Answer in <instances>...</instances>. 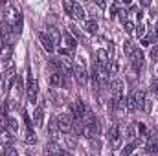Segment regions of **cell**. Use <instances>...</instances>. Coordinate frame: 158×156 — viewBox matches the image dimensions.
Instances as JSON below:
<instances>
[{
  "label": "cell",
  "mask_w": 158,
  "mask_h": 156,
  "mask_svg": "<svg viewBox=\"0 0 158 156\" xmlns=\"http://www.w3.org/2000/svg\"><path fill=\"white\" fill-rule=\"evenodd\" d=\"M63 42H64V48H66V50H70V51H74V50H76V46H77V40L74 39L68 31H64V33H63Z\"/></svg>",
  "instance_id": "obj_14"
},
{
  "label": "cell",
  "mask_w": 158,
  "mask_h": 156,
  "mask_svg": "<svg viewBox=\"0 0 158 156\" xmlns=\"http://www.w3.org/2000/svg\"><path fill=\"white\" fill-rule=\"evenodd\" d=\"M155 35L158 37V22H156V26H155Z\"/></svg>",
  "instance_id": "obj_52"
},
{
  "label": "cell",
  "mask_w": 158,
  "mask_h": 156,
  "mask_svg": "<svg viewBox=\"0 0 158 156\" xmlns=\"http://www.w3.org/2000/svg\"><path fill=\"white\" fill-rule=\"evenodd\" d=\"M96 57H98V68H101V70H107L109 68V53L105 51V50H98V53H96Z\"/></svg>",
  "instance_id": "obj_11"
},
{
  "label": "cell",
  "mask_w": 158,
  "mask_h": 156,
  "mask_svg": "<svg viewBox=\"0 0 158 156\" xmlns=\"http://www.w3.org/2000/svg\"><path fill=\"white\" fill-rule=\"evenodd\" d=\"M151 90H153V94H158V79L156 77L151 79Z\"/></svg>",
  "instance_id": "obj_42"
},
{
  "label": "cell",
  "mask_w": 158,
  "mask_h": 156,
  "mask_svg": "<svg viewBox=\"0 0 158 156\" xmlns=\"http://www.w3.org/2000/svg\"><path fill=\"white\" fill-rule=\"evenodd\" d=\"M119 20H121V22H123V24H125V22H127V15H129V11H127V9H125V7H121V9H119Z\"/></svg>",
  "instance_id": "obj_40"
},
{
  "label": "cell",
  "mask_w": 158,
  "mask_h": 156,
  "mask_svg": "<svg viewBox=\"0 0 158 156\" xmlns=\"http://www.w3.org/2000/svg\"><path fill=\"white\" fill-rule=\"evenodd\" d=\"M59 156H74V154H72V153H68V151H63V149H61Z\"/></svg>",
  "instance_id": "obj_49"
},
{
  "label": "cell",
  "mask_w": 158,
  "mask_h": 156,
  "mask_svg": "<svg viewBox=\"0 0 158 156\" xmlns=\"http://www.w3.org/2000/svg\"><path fill=\"white\" fill-rule=\"evenodd\" d=\"M96 4H98V6H99V7H105V6H107V4H105V2H103V0H98V2H96Z\"/></svg>",
  "instance_id": "obj_50"
},
{
  "label": "cell",
  "mask_w": 158,
  "mask_h": 156,
  "mask_svg": "<svg viewBox=\"0 0 158 156\" xmlns=\"http://www.w3.org/2000/svg\"><path fill=\"white\" fill-rule=\"evenodd\" d=\"M2 79H4V86H2V88H4V92H7V90L11 88L13 81L17 79V76H15V66H13V64H9V68L6 70V76Z\"/></svg>",
  "instance_id": "obj_7"
},
{
  "label": "cell",
  "mask_w": 158,
  "mask_h": 156,
  "mask_svg": "<svg viewBox=\"0 0 158 156\" xmlns=\"http://www.w3.org/2000/svg\"><path fill=\"white\" fill-rule=\"evenodd\" d=\"M48 37L52 39V42H53V44H59V42H61V39H63V35L57 31V28H50V30H48Z\"/></svg>",
  "instance_id": "obj_21"
},
{
  "label": "cell",
  "mask_w": 158,
  "mask_h": 156,
  "mask_svg": "<svg viewBox=\"0 0 158 156\" xmlns=\"http://www.w3.org/2000/svg\"><path fill=\"white\" fill-rule=\"evenodd\" d=\"M42 117H44V109H42V107H37V109H35V112H33L35 127H40V125H42Z\"/></svg>",
  "instance_id": "obj_20"
},
{
  "label": "cell",
  "mask_w": 158,
  "mask_h": 156,
  "mask_svg": "<svg viewBox=\"0 0 158 156\" xmlns=\"http://www.w3.org/2000/svg\"><path fill=\"white\" fill-rule=\"evenodd\" d=\"M39 40H40V44H42V48H44L48 53H52V51L55 50V44L52 42V39H50V37H48V33L39 31Z\"/></svg>",
  "instance_id": "obj_10"
},
{
  "label": "cell",
  "mask_w": 158,
  "mask_h": 156,
  "mask_svg": "<svg viewBox=\"0 0 158 156\" xmlns=\"http://www.w3.org/2000/svg\"><path fill=\"white\" fill-rule=\"evenodd\" d=\"M48 83H50L53 88H59V86L63 84V74H61V72H52V74L48 76Z\"/></svg>",
  "instance_id": "obj_16"
},
{
  "label": "cell",
  "mask_w": 158,
  "mask_h": 156,
  "mask_svg": "<svg viewBox=\"0 0 158 156\" xmlns=\"http://www.w3.org/2000/svg\"><path fill=\"white\" fill-rule=\"evenodd\" d=\"M125 109H127L129 112H134V110H136V103H134V97H132V96H129V97L125 99Z\"/></svg>",
  "instance_id": "obj_26"
},
{
  "label": "cell",
  "mask_w": 158,
  "mask_h": 156,
  "mask_svg": "<svg viewBox=\"0 0 158 156\" xmlns=\"http://www.w3.org/2000/svg\"><path fill=\"white\" fill-rule=\"evenodd\" d=\"M155 40V35L153 33H149V35H145L143 39H142V46H151V42Z\"/></svg>",
  "instance_id": "obj_36"
},
{
  "label": "cell",
  "mask_w": 158,
  "mask_h": 156,
  "mask_svg": "<svg viewBox=\"0 0 158 156\" xmlns=\"http://www.w3.org/2000/svg\"><path fill=\"white\" fill-rule=\"evenodd\" d=\"M138 130H140V134H142V136H145V134H147V129H145V125H143V123H140V125H138Z\"/></svg>",
  "instance_id": "obj_46"
},
{
  "label": "cell",
  "mask_w": 158,
  "mask_h": 156,
  "mask_svg": "<svg viewBox=\"0 0 158 156\" xmlns=\"http://www.w3.org/2000/svg\"><path fill=\"white\" fill-rule=\"evenodd\" d=\"M99 147H101V145H99V142L94 138V140H92V149H94V151H99Z\"/></svg>",
  "instance_id": "obj_48"
},
{
  "label": "cell",
  "mask_w": 158,
  "mask_h": 156,
  "mask_svg": "<svg viewBox=\"0 0 158 156\" xmlns=\"http://www.w3.org/2000/svg\"><path fill=\"white\" fill-rule=\"evenodd\" d=\"M19 129V123L15 117H7V132H17Z\"/></svg>",
  "instance_id": "obj_27"
},
{
  "label": "cell",
  "mask_w": 158,
  "mask_h": 156,
  "mask_svg": "<svg viewBox=\"0 0 158 156\" xmlns=\"http://www.w3.org/2000/svg\"><path fill=\"white\" fill-rule=\"evenodd\" d=\"M145 151H147L149 154H156V153H158V142H156V134H155V129H153V130H149V140H147Z\"/></svg>",
  "instance_id": "obj_8"
},
{
  "label": "cell",
  "mask_w": 158,
  "mask_h": 156,
  "mask_svg": "<svg viewBox=\"0 0 158 156\" xmlns=\"http://www.w3.org/2000/svg\"><path fill=\"white\" fill-rule=\"evenodd\" d=\"M118 63H116V61H110V64H109V68H107V72H109V74H112V76H114V74H118Z\"/></svg>",
  "instance_id": "obj_34"
},
{
  "label": "cell",
  "mask_w": 158,
  "mask_h": 156,
  "mask_svg": "<svg viewBox=\"0 0 158 156\" xmlns=\"http://www.w3.org/2000/svg\"><path fill=\"white\" fill-rule=\"evenodd\" d=\"M2 142L11 143V142H13V136H11V134H7V130H6V132H2Z\"/></svg>",
  "instance_id": "obj_44"
},
{
  "label": "cell",
  "mask_w": 158,
  "mask_h": 156,
  "mask_svg": "<svg viewBox=\"0 0 158 156\" xmlns=\"http://www.w3.org/2000/svg\"><path fill=\"white\" fill-rule=\"evenodd\" d=\"M134 130H136V127H134V125H129V127H127V134H125V136H127L129 140H132V138H134V134H136Z\"/></svg>",
  "instance_id": "obj_39"
},
{
  "label": "cell",
  "mask_w": 158,
  "mask_h": 156,
  "mask_svg": "<svg viewBox=\"0 0 158 156\" xmlns=\"http://www.w3.org/2000/svg\"><path fill=\"white\" fill-rule=\"evenodd\" d=\"M44 153H46V156H59L61 149H59L57 142H52V140H48V143H46V149H44Z\"/></svg>",
  "instance_id": "obj_15"
},
{
  "label": "cell",
  "mask_w": 158,
  "mask_h": 156,
  "mask_svg": "<svg viewBox=\"0 0 158 156\" xmlns=\"http://www.w3.org/2000/svg\"><path fill=\"white\" fill-rule=\"evenodd\" d=\"M136 147H138V142H136V140H132L131 143H127V145H125V149L121 151V154H119V156H131V153H132Z\"/></svg>",
  "instance_id": "obj_25"
},
{
  "label": "cell",
  "mask_w": 158,
  "mask_h": 156,
  "mask_svg": "<svg viewBox=\"0 0 158 156\" xmlns=\"http://www.w3.org/2000/svg\"><path fill=\"white\" fill-rule=\"evenodd\" d=\"M11 33H13V24H9L7 20H2V26H0V37H2V40H4V44H7V46H9Z\"/></svg>",
  "instance_id": "obj_6"
},
{
  "label": "cell",
  "mask_w": 158,
  "mask_h": 156,
  "mask_svg": "<svg viewBox=\"0 0 158 156\" xmlns=\"http://www.w3.org/2000/svg\"><path fill=\"white\" fill-rule=\"evenodd\" d=\"M72 18H76V20H83L86 15H85V7L83 6H79L77 2H74V9H72V15H70Z\"/></svg>",
  "instance_id": "obj_17"
},
{
  "label": "cell",
  "mask_w": 158,
  "mask_h": 156,
  "mask_svg": "<svg viewBox=\"0 0 158 156\" xmlns=\"http://www.w3.org/2000/svg\"><path fill=\"white\" fill-rule=\"evenodd\" d=\"M131 61H132V68H134L136 72H140V70L143 68V51L136 48V51L132 53V57H131Z\"/></svg>",
  "instance_id": "obj_9"
},
{
  "label": "cell",
  "mask_w": 158,
  "mask_h": 156,
  "mask_svg": "<svg viewBox=\"0 0 158 156\" xmlns=\"http://www.w3.org/2000/svg\"><path fill=\"white\" fill-rule=\"evenodd\" d=\"M64 142L68 143L70 149H76V145H77V142H76V138H74L72 134H64Z\"/></svg>",
  "instance_id": "obj_30"
},
{
  "label": "cell",
  "mask_w": 158,
  "mask_h": 156,
  "mask_svg": "<svg viewBox=\"0 0 158 156\" xmlns=\"http://www.w3.org/2000/svg\"><path fill=\"white\" fill-rule=\"evenodd\" d=\"M85 31L90 33V35L98 33V22H96V20H86V22H85Z\"/></svg>",
  "instance_id": "obj_22"
},
{
  "label": "cell",
  "mask_w": 158,
  "mask_h": 156,
  "mask_svg": "<svg viewBox=\"0 0 158 156\" xmlns=\"http://www.w3.org/2000/svg\"><path fill=\"white\" fill-rule=\"evenodd\" d=\"M0 83H2V76H0Z\"/></svg>",
  "instance_id": "obj_53"
},
{
  "label": "cell",
  "mask_w": 158,
  "mask_h": 156,
  "mask_svg": "<svg viewBox=\"0 0 158 156\" xmlns=\"http://www.w3.org/2000/svg\"><path fill=\"white\" fill-rule=\"evenodd\" d=\"M9 57H11V46H7V44H4L2 46V50H0V61H9Z\"/></svg>",
  "instance_id": "obj_24"
},
{
  "label": "cell",
  "mask_w": 158,
  "mask_h": 156,
  "mask_svg": "<svg viewBox=\"0 0 158 156\" xmlns=\"http://www.w3.org/2000/svg\"><path fill=\"white\" fill-rule=\"evenodd\" d=\"M85 114H86V107H85V103H83V101H76V103L72 105V117H74L76 121H83Z\"/></svg>",
  "instance_id": "obj_5"
},
{
  "label": "cell",
  "mask_w": 158,
  "mask_h": 156,
  "mask_svg": "<svg viewBox=\"0 0 158 156\" xmlns=\"http://www.w3.org/2000/svg\"><path fill=\"white\" fill-rule=\"evenodd\" d=\"M24 121H26V127H28V134H31L33 132V123H31V117L28 112H24Z\"/></svg>",
  "instance_id": "obj_31"
},
{
  "label": "cell",
  "mask_w": 158,
  "mask_h": 156,
  "mask_svg": "<svg viewBox=\"0 0 158 156\" xmlns=\"http://www.w3.org/2000/svg\"><path fill=\"white\" fill-rule=\"evenodd\" d=\"M74 76H76L79 84H85V83H86V70H85L83 63H79V64L74 66Z\"/></svg>",
  "instance_id": "obj_12"
},
{
  "label": "cell",
  "mask_w": 158,
  "mask_h": 156,
  "mask_svg": "<svg viewBox=\"0 0 158 156\" xmlns=\"http://www.w3.org/2000/svg\"><path fill=\"white\" fill-rule=\"evenodd\" d=\"M109 142L114 149H118L121 145V132H119V125H112V129L109 130Z\"/></svg>",
  "instance_id": "obj_4"
},
{
  "label": "cell",
  "mask_w": 158,
  "mask_h": 156,
  "mask_svg": "<svg viewBox=\"0 0 158 156\" xmlns=\"http://www.w3.org/2000/svg\"><path fill=\"white\" fill-rule=\"evenodd\" d=\"M110 92H112V101L118 105V101L121 99V92H123V81L121 79H114L110 83Z\"/></svg>",
  "instance_id": "obj_3"
},
{
  "label": "cell",
  "mask_w": 158,
  "mask_h": 156,
  "mask_svg": "<svg viewBox=\"0 0 158 156\" xmlns=\"http://www.w3.org/2000/svg\"><path fill=\"white\" fill-rule=\"evenodd\" d=\"M123 7V4L121 2H114L112 6H110V11H109V17H114V15H118L119 13V9Z\"/></svg>",
  "instance_id": "obj_29"
},
{
  "label": "cell",
  "mask_w": 158,
  "mask_h": 156,
  "mask_svg": "<svg viewBox=\"0 0 158 156\" xmlns=\"http://www.w3.org/2000/svg\"><path fill=\"white\" fill-rule=\"evenodd\" d=\"M22 26H24V20H22V15L20 13H17L15 15V20H13V31L19 35L20 31H22Z\"/></svg>",
  "instance_id": "obj_19"
},
{
  "label": "cell",
  "mask_w": 158,
  "mask_h": 156,
  "mask_svg": "<svg viewBox=\"0 0 158 156\" xmlns=\"http://www.w3.org/2000/svg\"><path fill=\"white\" fill-rule=\"evenodd\" d=\"M50 97L53 99V105H55V107H61V105H63V99H61L55 92H50Z\"/></svg>",
  "instance_id": "obj_35"
},
{
  "label": "cell",
  "mask_w": 158,
  "mask_h": 156,
  "mask_svg": "<svg viewBox=\"0 0 158 156\" xmlns=\"http://www.w3.org/2000/svg\"><path fill=\"white\" fill-rule=\"evenodd\" d=\"M134 156H138V154H134Z\"/></svg>",
  "instance_id": "obj_54"
},
{
  "label": "cell",
  "mask_w": 158,
  "mask_h": 156,
  "mask_svg": "<svg viewBox=\"0 0 158 156\" xmlns=\"http://www.w3.org/2000/svg\"><path fill=\"white\" fill-rule=\"evenodd\" d=\"M134 97V103H136V109H143V103H145V92L143 90H136L132 94Z\"/></svg>",
  "instance_id": "obj_18"
},
{
  "label": "cell",
  "mask_w": 158,
  "mask_h": 156,
  "mask_svg": "<svg viewBox=\"0 0 158 156\" xmlns=\"http://www.w3.org/2000/svg\"><path fill=\"white\" fill-rule=\"evenodd\" d=\"M134 51H136V46H134L131 40H125V42H123V53H125L127 57H132Z\"/></svg>",
  "instance_id": "obj_23"
},
{
  "label": "cell",
  "mask_w": 158,
  "mask_h": 156,
  "mask_svg": "<svg viewBox=\"0 0 158 156\" xmlns=\"http://www.w3.org/2000/svg\"><path fill=\"white\" fill-rule=\"evenodd\" d=\"M4 156H19V153H17V149H15V147L7 145V147H6V151H4Z\"/></svg>",
  "instance_id": "obj_37"
},
{
  "label": "cell",
  "mask_w": 158,
  "mask_h": 156,
  "mask_svg": "<svg viewBox=\"0 0 158 156\" xmlns=\"http://www.w3.org/2000/svg\"><path fill=\"white\" fill-rule=\"evenodd\" d=\"M48 66H52L55 72H61V68H63V61H59V59H50Z\"/></svg>",
  "instance_id": "obj_28"
},
{
  "label": "cell",
  "mask_w": 158,
  "mask_h": 156,
  "mask_svg": "<svg viewBox=\"0 0 158 156\" xmlns=\"http://www.w3.org/2000/svg\"><path fill=\"white\" fill-rule=\"evenodd\" d=\"M2 7H6V4H4V2H0V17H2Z\"/></svg>",
  "instance_id": "obj_51"
},
{
  "label": "cell",
  "mask_w": 158,
  "mask_h": 156,
  "mask_svg": "<svg viewBox=\"0 0 158 156\" xmlns=\"http://www.w3.org/2000/svg\"><path fill=\"white\" fill-rule=\"evenodd\" d=\"M72 125H74V121H72V116H70V114H61V116H57V127H59L61 132L70 134V132H72Z\"/></svg>",
  "instance_id": "obj_1"
},
{
  "label": "cell",
  "mask_w": 158,
  "mask_h": 156,
  "mask_svg": "<svg viewBox=\"0 0 158 156\" xmlns=\"http://www.w3.org/2000/svg\"><path fill=\"white\" fill-rule=\"evenodd\" d=\"M149 57H151V61H153V63H158V44H153Z\"/></svg>",
  "instance_id": "obj_32"
},
{
  "label": "cell",
  "mask_w": 158,
  "mask_h": 156,
  "mask_svg": "<svg viewBox=\"0 0 158 156\" xmlns=\"http://www.w3.org/2000/svg\"><path fill=\"white\" fill-rule=\"evenodd\" d=\"M26 143H28V145H35V143H37V136H35V132H31V134L26 136Z\"/></svg>",
  "instance_id": "obj_38"
},
{
  "label": "cell",
  "mask_w": 158,
  "mask_h": 156,
  "mask_svg": "<svg viewBox=\"0 0 158 156\" xmlns=\"http://www.w3.org/2000/svg\"><path fill=\"white\" fill-rule=\"evenodd\" d=\"M57 51H59V55H64V57H70V55H72V51L66 50V48H59Z\"/></svg>",
  "instance_id": "obj_45"
},
{
  "label": "cell",
  "mask_w": 158,
  "mask_h": 156,
  "mask_svg": "<svg viewBox=\"0 0 158 156\" xmlns=\"http://www.w3.org/2000/svg\"><path fill=\"white\" fill-rule=\"evenodd\" d=\"M63 9H64L68 15H72V9H74V2H70V0H64V2H63Z\"/></svg>",
  "instance_id": "obj_33"
},
{
  "label": "cell",
  "mask_w": 158,
  "mask_h": 156,
  "mask_svg": "<svg viewBox=\"0 0 158 156\" xmlns=\"http://www.w3.org/2000/svg\"><path fill=\"white\" fill-rule=\"evenodd\" d=\"M123 28H125V31H127V33H134V30H136V28H134V24H132V22H129V20L123 24Z\"/></svg>",
  "instance_id": "obj_41"
},
{
  "label": "cell",
  "mask_w": 158,
  "mask_h": 156,
  "mask_svg": "<svg viewBox=\"0 0 158 156\" xmlns=\"http://www.w3.org/2000/svg\"><path fill=\"white\" fill-rule=\"evenodd\" d=\"M143 110H145V112H151V101H149V99H145V103H143Z\"/></svg>",
  "instance_id": "obj_47"
},
{
  "label": "cell",
  "mask_w": 158,
  "mask_h": 156,
  "mask_svg": "<svg viewBox=\"0 0 158 156\" xmlns=\"http://www.w3.org/2000/svg\"><path fill=\"white\" fill-rule=\"evenodd\" d=\"M59 127H57V119H52L50 121V127H48V138L52 140V142H57L59 140Z\"/></svg>",
  "instance_id": "obj_13"
},
{
  "label": "cell",
  "mask_w": 158,
  "mask_h": 156,
  "mask_svg": "<svg viewBox=\"0 0 158 156\" xmlns=\"http://www.w3.org/2000/svg\"><path fill=\"white\" fill-rule=\"evenodd\" d=\"M37 94H39V84H37V81L35 77L30 74L28 76V99H30V103H37Z\"/></svg>",
  "instance_id": "obj_2"
},
{
  "label": "cell",
  "mask_w": 158,
  "mask_h": 156,
  "mask_svg": "<svg viewBox=\"0 0 158 156\" xmlns=\"http://www.w3.org/2000/svg\"><path fill=\"white\" fill-rule=\"evenodd\" d=\"M143 33H145V26H143V24H138V28H136V35L143 39Z\"/></svg>",
  "instance_id": "obj_43"
}]
</instances>
